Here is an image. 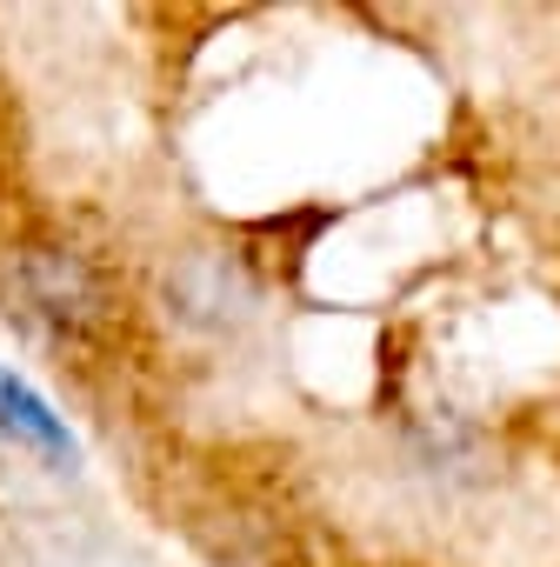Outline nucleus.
Here are the masks:
<instances>
[{
    "mask_svg": "<svg viewBox=\"0 0 560 567\" xmlns=\"http://www.w3.org/2000/svg\"><path fill=\"white\" fill-rule=\"evenodd\" d=\"M0 434H14L21 447H34V454H48V461H68V454H74L68 421H61L21 374H8V368H0Z\"/></svg>",
    "mask_w": 560,
    "mask_h": 567,
    "instance_id": "f257e3e1",
    "label": "nucleus"
},
{
    "mask_svg": "<svg viewBox=\"0 0 560 567\" xmlns=\"http://www.w3.org/2000/svg\"><path fill=\"white\" fill-rule=\"evenodd\" d=\"M28 301L41 315H54V321H87L101 288L74 254H28Z\"/></svg>",
    "mask_w": 560,
    "mask_h": 567,
    "instance_id": "f03ea898",
    "label": "nucleus"
}]
</instances>
